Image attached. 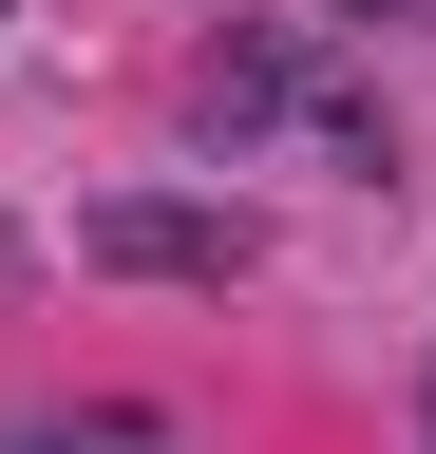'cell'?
<instances>
[{
	"label": "cell",
	"mask_w": 436,
	"mask_h": 454,
	"mask_svg": "<svg viewBox=\"0 0 436 454\" xmlns=\"http://www.w3.org/2000/svg\"><path fill=\"white\" fill-rule=\"evenodd\" d=\"M76 247L133 265V284H247V227H228V208H171V190H115Z\"/></svg>",
	"instance_id": "cell-1"
},
{
	"label": "cell",
	"mask_w": 436,
	"mask_h": 454,
	"mask_svg": "<svg viewBox=\"0 0 436 454\" xmlns=\"http://www.w3.org/2000/svg\"><path fill=\"white\" fill-rule=\"evenodd\" d=\"M190 114H209V133H285V114L322 133V114H342V95H322V57H304L285 20H266V38H228V57H209V76H190Z\"/></svg>",
	"instance_id": "cell-2"
},
{
	"label": "cell",
	"mask_w": 436,
	"mask_h": 454,
	"mask_svg": "<svg viewBox=\"0 0 436 454\" xmlns=\"http://www.w3.org/2000/svg\"><path fill=\"white\" fill-rule=\"evenodd\" d=\"M417 417H436V379H417Z\"/></svg>",
	"instance_id": "cell-3"
}]
</instances>
